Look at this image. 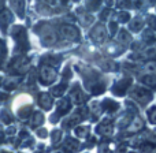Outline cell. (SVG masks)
Wrapping results in <instances>:
<instances>
[{
	"label": "cell",
	"mask_w": 156,
	"mask_h": 153,
	"mask_svg": "<svg viewBox=\"0 0 156 153\" xmlns=\"http://www.w3.org/2000/svg\"><path fill=\"white\" fill-rule=\"evenodd\" d=\"M55 71L52 70V68L49 67H45L43 68V74H41V78H43L44 81H47V82H49V81H54L55 79Z\"/></svg>",
	"instance_id": "obj_2"
},
{
	"label": "cell",
	"mask_w": 156,
	"mask_h": 153,
	"mask_svg": "<svg viewBox=\"0 0 156 153\" xmlns=\"http://www.w3.org/2000/svg\"><path fill=\"white\" fill-rule=\"evenodd\" d=\"M63 34L67 36L69 38L77 37V32H76V29H73V27H65V29H63Z\"/></svg>",
	"instance_id": "obj_3"
},
{
	"label": "cell",
	"mask_w": 156,
	"mask_h": 153,
	"mask_svg": "<svg viewBox=\"0 0 156 153\" xmlns=\"http://www.w3.org/2000/svg\"><path fill=\"white\" fill-rule=\"evenodd\" d=\"M134 94H136V96H134L136 99H138L140 101H143V103L148 101V100L151 99V94H149V92H145V90H143V89H136Z\"/></svg>",
	"instance_id": "obj_1"
}]
</instances>
